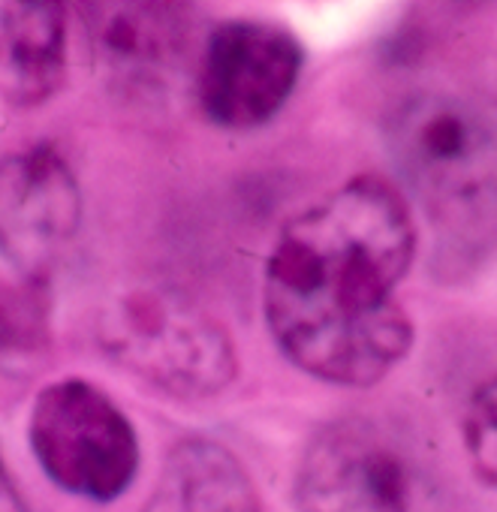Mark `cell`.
I'll return each mask as SVG.
<instances>
[{
    "label": "cell",
    "instance_id": "obj_1",
    "mask_svg": "<svg viewBox=\"0 0 497 512\" xmlns=\"http://www.w3.org/2000/svg\"><path fill=\"white\" fill-rule=\"evenodd\" d=\"M413 260L407 196L380 175L350 178L275 238L263 272L272 341L320 383H380L413 350L416 326L398 296Z\"/></svg>",
    "mask_w": 497,
    "mask_h": 512
},
{
    "label": "cell",
    "instance_id": "obj_2",
    "mask_svg": "<svg viewBox=\"0 0 497 512\" xmlns=\"http://www.w3.org/2000/svg\"><path fill=\"white\" fill-rule=\"evenodd\" d=\"M389 154L434 235L437 266L464 275L497 250V112L452 91L404 97Z\"/></svg>",
    "mask_w": 497,
    "mask_h": 512
},
{
    "label": "cell",
    "instance_id": "obj_3",
    "mask_svg": "<svg viewBox=\"0 0 497 512\" xmlns=\"http://www.w3.org/2000/svg\"><path fill=\"white\" fill-rule=\"evenodd\" d=\"M293 497L299 512H461L422 440L365 413L338 416L308 437Z\"/></svg>",
    "mask_w": 497,
    "mask_h": 512
},
{
    "label": "cell",
    "instance_id": "obj_4",
    "mask_svg": "<svg viewBox=\"0 0 497 512\" xmlns=\"http://www.w3.org/2000/svg\"><path fill=\"white\" fill-rule=\"evenodd\" d=\"M103 353L175 401H205L226 392L238 356L226 326L184 293L133 287L100 314Z\"/></svg>",
    "mask_w": 497,
    "mask_h": 512
},
{
    "label": "cell",
    "instance_id": "obj_5",
    "mask_svg": "<svg viewBox=\"0 0 497 512\" xmlns=\"http://www.w3.org/2000/svg\"><path fill=\"white\" fill-rule=\"evenodd\" d=\"M40 470L67 494L112 503L139 476L142 446L130 416L97 383L64 377L43 386L28 419Z\"/></svg>",
    "mask_w": 497,
    "mask_h": 512
},
{
    "label": "cell",
    "instance_id": "obj_6",
    "mask_svg": "<svg viewBox=\"0 0 497 512\" xmlns=\"http://www.w3.org/2000/svg\"><path fill=\"white\" fill-rule=\"evenodd\" d=\"M305 52L293 31L263 19L217 25L196 52V100L223 130H257L293 97Z\"/></svg>",
    "mask_w": 497,
    "mask_h": 512
},
{
    "label": "cell",
    "instance_id": "obj_7",
    "mask_svg": "<svg viewBox=\"0 0 497 512\" xmlns=\"http://www.w3.org/2000/svg\"><path fill=\"white\" fill-rule=\"evenodd\" d=\"M82 229V187L70 160L49 142L0 157V256L46 284Z\"/></svg>",
    "mask_w": 497,
    "mask_h": 512
},
{
    "label": "cell",
    "instance_id": "obj_8",
    "mask_svg": "<svg viewBox=\"0 0 497 512\" xmlns=\"http://www.w3.org/2000/svg\"><path fill=\"white\" fill-rule=\"evenodd\" d=\"M88 40L115 88L160 94L178 82L193 52L190 0H91Z\"/></svg>",
    "mask_w": 497,
    "mask_h": 512
},
{
    "label": "cell",
    "instance_id": "obj_9",
    "mask_svg": "<svg viewBox=\"0 0 497 512\" xmlns=\"http://www.w3.org/2000/svg\"><path fill=\"white\" fill-rule=\"evenodd\" d=\"M67 0H0V91L13 106L52 100L67 79Z\"/></svg>",
    "mask_w": 497,
    "mask_h": 512
},
{
    "label": "cell",
    "instance_id": "obj_10",
    "mask_svg": "<svg viewBox=\"0 0 497 512\" xmlns=\"http://www.w3.org/2000/svg\"><path fill=\"white\" fill-rule=\"evenodd\" d=\"M139 512H263L257 482L220 440L190 434L178 440Z\"/></svg>",
    "mask_w": 497,
    "mask_h": 512
},
{
    "label": "cell",
    "instance_id": "obj_11",
    "mask_svg": "<svg viewBox=\"0 0 497 512\" xmlns=\"http://www.w3.org/2000/svg\"><path fill=\"white\" fill-rule=\"evenodd\" d=\"M461 443L473 476L497 491V371L470 389L461 410Z\"/></svg>",
    "mask_w": 497,
    "mask_h": 512
},
{
    "label": "cell",
    "instance_id": "obj_12",
    "mask_svg": "<svg viewBox=\"0 0 497 512\" xmlns=\"http://www.w3.org/2000/svg\"><path fill=\"white\" fill-rule=\"evenodd\" d=\"M0 512H28V503L4 461H0Z\"/></svg>",
    "mask_w": 497,
    "mask_h": 512
},
{
    "label": "cell",
    "instance_id": "obj_13",
    "mask_svg": "<svg viewBox=\"0 0 497 512\" xmlns=\"http://www.w3.org/2000/svg\"><path fill=\"white\" fill-rule=\"evenodd\" d=\"M494 112H497V103H494Z\"/></svg>",
    "mask_w": 497,
    "mask_h": 512
}]
</instances>
